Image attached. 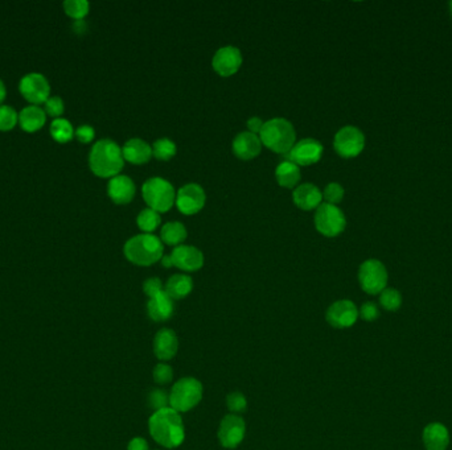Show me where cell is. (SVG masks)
Segmentation results:
<instances>
[{"mask_svg":"<svg viewBox=\"0 0 452 450\" xmlns=\"http://www.w3.org/2000/svg\"><path fill=\"white\" fill-rule=\"evenodd\" d=\"M150 434L155 441L167 449L180 446L186 439L183 419L174 408H164L154 412L149 420Z\"/></svg>","mask_w":452,"mask_h":450,"instance_id":"cell-1","label":"cell"},{"mask_svg":"<svg viewBox=\"0 0 452 450\" xmlns=\"http://www.w3.org/2000/svg\"><path fill=\"white\" fill-rule=\"evenodd\" d=\"M90 169L98 177H116L124 165L122 148L116 141L102 139L94 144L90 150Z\"/></svg>","mask_w":452,"mask_h":450,"instance_id":"cell-2","label":"cell"},{"mask_svg":"<svg viewBox=\"0 0 452 450\" xmlns=\"http://www.w3.org/2000/svg\"><path fill=\"white\" fill-rule=\"evenodd\" d=\"M163 243L158 237L152 234H141L129 239L124 245V256L133 265L141 267L158 263L163 257Z\"/></svg>","mask_w":452,"mask_h":450,"instance_id":"cell-3","label":"cell"},{"mask_svg":"<svg viewBox=\"0 0 452 450\" xmlns=\"http://www.w3.org/2000/svg\"><path fill=\"white\" fill-rule=\"evenodd\" d=\"M259 139L263 145L275 153L287 155L296 140V133L293 123L283 118H274L265 122L262 131L259 133Z\"/></svg>","mask_w":452,"mask_h":450,"instance_id":"cell-4","label":"cell"},{"mask_svg":"<svg viewBox=\"0 0 452 450\" xmlns=\"http://www.w3.org/2000/svg\"><path fill=\"white\" fill-rule=\"evenodd\" d=\"M143 200L149 208L158 213H167L176 203V192L174 185L161 178L151 177L142 188Z\"/></svg>","mask_w":452,"mask_h":450,"instance_id":"cell-5","label":"cell"},{"mask_svg":"<svg viewBox=\"0 0 452 450\" xmlns=\"http://www.w3.org/2000/svg\"><path fill=\"white\" fill-rule=\"evenodd\" d=\"M203 384L195 378L178 380L169 392V406L175 411L188 412L194 409L203 399Z\"/></svg>","mask_w":452,"mask_h":450,"instance_id":"cell-6","label":"cell"},{"mask_svg":"<svg viewBox=\"0 0 452 450\" xmlns=\"http://www.w3.org/2000/svg\"><path fill=\"white\" fill-rule=\"evenodd\" d=\"M346 220L344 213L336 205L321 203L315 213V227L321 235L333 238L346 230Z\"/></svg>","mask_w":452,"mask_h":450,"instance_id":"cell-7","label":"cell"},{"mask_svg":"<svg viewBox=\"0 0 452 450\" xmlns=\"http://www.w3.org/2000/svg\"><path fill=\"white\" fill-rule=\"evenodd\" d=\"M358 282L363 291L369 295L381 293L388 284V271L378 260H366L358 270Z\"/></svg>","mask_w":452,"mask_h":450,"instance_id":"cell-8","label":"cell"},{"mask_svg":"<svg viewBox=\"0 0 452 450\" xmlns=\"http://www.w3.org/2000/svg\"><path fill=\"white\" fill-rule=\"evenodd\" d=\"M333 147L337 155H340L341 158L352 159L363 152L365 147V136L357 127L346 126L335 135Z\"/></svg>","mask_w":452,"mask_h":450,"instance_id":"cell-9","label":"cell"},{"mask_svg":"<svg viewBox=\"0 0 452 450\" xmlns=\"http://www.w3.org/2000/svg\"><path fill=\"white\" fill-rule=\"evenodd\" d=\"M323 156V145L320 141L312 138H306L295 143L291 150L286 155V159L293 161L298 167H308L316 164Z\"/></svg>","mask_w":452,"mask_h":450,"instance_id":"cell-10","label":"cell"},{"mask_svg":"<svg viewBox=\"0 0 452 450\" xmlns=\"http://www.w3.org/2000/svg\"><path fill=\"white\" fill-rule=\"evenodd\" d=\"M246 424L238 415H228L222 419L219 428V440L225 449H236L245 439Z\"/></svg>","mask_w":452,"mask_h":450,"instance_id":"cell-11","label":"cell"},{"mask_svg":"<svg viewBox=\"0 0 452 450\" xmlns=\"http://www.w3.org/2000/svg\"><path fill=\"white\" fill-rule=\"evenodd\" d=\"M206 203L205 190L199 184H186L179 189L176 206L184 215H194L200 212Z\"/></svg>","mask_w":452,"mask_h":450,"instance_id":"cell-12","label":"cell"},{"mask_svg":"<svg viewBox=\"0 0 452 450\" xmlns=\"http://www.w3.org/2000/svg\"><path fill=\"white\" fill-rule=\"evenodd\" d=\"M20 91L27 101L39 105L49 98L51 86L43 74L29 73L20 81Z\"/></svg>","mask_w":452,"mask_h":450,"instance_id":"cell-13","label":"cell"},{"mask_svg":"<svg viewBox=\"0 0 452 450\" xmlns=\"http://www.w3.org/2000/svg\"><path fill=\"white\" fill-rule=\"evenodd\" d=\"M326 318L331 327L346 329L355 325L358 310L351 300H338L329 307Z\"/></svg>","mask_w":452,"mask_h":450,"instance_id":"cell-14","label":"cell"},{"mask_svg":"<svg viewBox=\"0 0 452 450\" xmlns=\"http://www.w3.org/2000/svg\"><path fill=\"white\" fill-rule=\"evenodd\" d=\"M242 54L236 46H224L213 56L212 66L221 77H231L240 71Z\"/></svg>","mask_w":452,"mask_h":450,"instance_id":"cell-15","label":"cell"},{"mask_svg":"<svg viewBox=\"0 0 452 450\" xmlns=\"http://www.w3.org/2000/svg\"><path fill=\"white\" fill-rule=\"evenodd\" d=\"M171 257H172L174 265L186 272H195L204 265L203 252L194 246L180 245L171 252Z\"/></svg>","mask_w":452,"mask_h":450,"instance_id":"cell-16","label":"cell"},{"mask_svg":"<svg viewBox=\"0 0 452 450\" xmlns=\"http://www.w3.org/2000/svg\"><path fill=\"white\" fill-rule=\"evenodd\" d=\"M179 339L176 333L163 327L154 338V353L160 361H169L178 354Z\"/></svg>","mask_w":452,"mask_h":450,"instance_id":"cell-17","label":"cell"},{"mask_svg":"<svg viewBox=\"0 0 452 450\" xmlns=\"http://www.w3.org/2000/svg\"><path fill=\"white\" fill-rule=\"evenodd\" d=\"M233 153L241 160H253L262 150V141L256 133H241L233 140Z\"/></svg>","mask_w":452,"mask_h":450,"instance_id":"cell-18","label":"cell"},{"mask_svg":"<svg viewBox=\"0 0 452 450\" xmlns=\"http://www.w3.org/2000/svg\"><path fill=\"white\" fill-rule=\"evenodd\" d=\"M135 192H136V188L133 180L130 177L122 176V175L113 177L107 185L109 197L113 200V203L118 205H127L131 203L135 197Z\"/></svg>","mask_w":452,"mask_h":450,"instance_id":"cell-19","label":"cell"},{"mask_svg":"<svg viewBox=\"0 0 452 450\" xmlns=\"http://www.w3.org/2000/svg\"><path fill=\"white\" fill-rule=\"evenodd\" d=\"M293 203L295 205L304 210L311 212L313 209H318L321 205L323 195L320 192L319 188L313 184H301L296 186L293 193Z\"/></svg>","mask_w":452,"mask_h":450,"instance_id":"cell-20","label":"cell"},{"mask_svg":"<svg viewBox=\"0 0 452 450\" xmlns=\"http://www.w3.org/2000/svg\"><path fill=\"white\" fill-rule=\"evenodd\" d=\"M175 304L166 292H161L159 295L151 297L147 302V313L149 317L155 322L167 321L174 315Z\"/></svg>","mask_w":452,"mask_h":450,"instance_id":"cell-21","label":"cell"},{"mask_svg":"<svg viewBox=\"0 0 452 450\" xmlns=\"http://www.w3.org/2000/svg\"><path fill=\"white\" fill-rule=\"evenodd\" d=\"M124 153V159L135 165H142L150 161L152 158V147L147 141L134 138L129 141H126V144L122 148Z\"/></svg>","mask_w":452,"mask_h":450,"instance_id":"cell-22","label":"cell"},{"mask_svg":"<svg viewBox=\"0 0 452 450\" xmlns=\"http://www.w3.org/2000/svg\"><path fill=\"white\" fill-rule=\"evenodd\" d=\"M423 442L427 450H446L450 444L448 431L443 424H428L423 431Z\"/></svg>","mask_w":452,"mask_h":450,"instance_id":"cell-23","label":"cell"},{"mask_svg":"<svg viewBox=\"0 0 452 450\" xmlns=\"http://www.w3.org/2000/svg\"><path fill=\"white\" fill-rule=\"evenodd\" d=\"M194 290V280L191 276L184 274H176L171 276L166 284L164 292L172 300H181Z\"/></svg>","mask_w":452,"mask_h":450,"instance_id":"cell-24","label":"cell"},{"mask_svg":"<svg viewBox=\"0 0 452 450\" xmlns=\"http://www.w3.org/2000/svg\"><path fill=\"white\" fill-rule=\"evenodd\" d=\"M301 169L290 160L282 161L275 169L276 183L287 189H293L301 181Z\"/></svg>","mask_w":452,"mask_h":450,"instance_id":"cell-25","label":"cell"},{"mask_svg":"<svg viewBox=\"0 0 452 450\" xmlns=\"http://www.w3.org/2000/svg\"><path fill=\"white\" fill-rule=\"evenodd\" d=\"M19 121L24 131L35 133L44 126L46 116L41 107L28 106L24 110H21V113L19 115Z\"/></svg>","mask_w":452,"mask_h":450,"instance_id":"cell-26","label":"cell"},{"mask_svg":"<svg viewBox=\"0 0 452 450\" xmlns=\"http://www.w3.org/2000/svg\"><path fill=\"white\" fill-rule=\"evenodd\" d=\"M186 226L180 222H169L160 231V240L169 246H180L186 239Z\"/></svg>","mask_w":452,"mask_h":450,"instance_id":"cell-27","label":"cell"},{"mask_svg":"<svg viewBox=\"0 0 452 450\" xmlns=\"http://www.w3.org/2000/svg\"><path fill=\"white\" fill-rule=\"evenodd\" d=\"M176 144L167 138H161L154 143L152 155L160 161H169L176 155Z\"/></svg>","mask_w":452,"mask_h":450,"instance_id":"cell-28","label":"cell"},{"mask_svg":"<svg viewBox=\"0 0 452 450\" xmlns=\"http://www.w3.org/2000/svg\"><path fill=\"white\" fill-rule=\"evenodd\" d=\"M160 215L159 213L152 210L150 208L144 209L142 212L139 213L138 218H136V223H138V227L142 230L143 232L146 234H150L152 231L159 227Z\"/></svg>","mask_w":452,"mask_h":450,"instance_id":"cell-29","label":"cell"},{"mask_svg":"<svg viewBox=\"0 0 452 450\" xmlns=\"http://www.w3.org/2000/svg\"><path fill=\"white\" fill-rule=\"evenodd\" d=\"M51 133H52L54 140L66 143L73 138L74 131H73L71 122H68L66 119L57 118L51 124Z\"/></svg>","mask_w":452,"mask_h":450,"instance_id":"cell-30","label":"cell"},{"mask_svg":"<svg viewBox=\"0 0 452 450\" xmlns=\"http://www.w3.org/2000/svg\"><path fill=\"white\" fill-rule=\"evenodd\" d=\"M380 304L383 310L396 312L402 304V296L394 288H385L380 295Z\"/></svg>","mask_w":452,"mask_h":450,"instance_id":"cell-31","label":"cell"},{"mask_svg":"<svg viewBox=\"0 0 452 450\" xmlns=\"http://www.w3.org/2000/svg\"><path fill=\"white\" fill-rule=\"evenodd\" d=\"M65 12L73 19L84 18L89 12V3L86 0H66L64 3Z\"/></svg>","mask_w":452,"mask_h":450,"instance_id":"cell-32","label":"cell"},{"mask_svg":"<svg viewBox=\"0 0 452 450\" xmlns=\"http://www.w3.org/2000/svg\"><path fill=\"white\" fill-rule=\"evenodd\" d=\"M147 402H149L151 409H154L155 412L160 411V409H164V408H169V394L166 389H152Z\"/></svg>","mask_w":452,"mask_h":450,"instance_id":"cell-33","label":"cell"},{"mask_svg":"<svg viewBox=\"0 0 452 450\" xmlns=\"http://www.w3.org/2000/svg\"><path fill=\"white\" fill-rule=\"evenodd\" d=\"M19 115L9 106H0V131H9L18 123Z\"/></svg>","mask_w":452,"mask_h":450,"instance_id":"cell-34","label":"cell"},{"mask_svg":"<svg viewBox=\"0 0 452 450\" xmlns=\"http://www.w3.org/2000/svg\"><path fill=\"white\" fill-rule=\"evenodd\" d=\"M226 406L229 408V411L233 412L234 415L242 414L246 411L248 408V400L243 394L241 392H231L226 397Z\"/></svg>","mask_w":452,"mask_h":450,"instance_id":"cell-35","label":"cell"},{"mask_svg":"<svg viewBox=\"0 0 452 450\" xmlns=\"http://www.w3.org/2000/svg\"><path fill=\"white\" fill-rule=\"evenodd\" d=\"M152 377L158 384H167L174 379V369L167 363H158L154 369Z\"/></svg>","mask_w":452,"mask_h":450,"instance_id":"cell-36","label":"cell"},{"mask_svg":"<svg viewBox=\"0 0 452 450\" xmlns=\"http://www.w3.org/2000/svg\"><path fill=\"white\" fill-rule=\"evenodd\" d=\"M323 198L327 201V203L337 205V203H341L344 198V188L336 183L328 184L324 189Z\"/></svg>","mask_w":452,"mask_h":450,"instance_id":"cell-37","label":"cell"},{"mask_svg":"<svg viewBox=\"0 0 452 450\" xmlns=\"http://www.w3.org/2000/svg\"><path fill=\"white\" fill-rule=\"evenodd\" d=\"M143 291L151 299V297L159 295L161 292H164L163 282H161L159 277H150L143 284Z\"/></svg>","mask_w":452,"mask_h":450,"instance_id":"cell-38","label":"cell"},{"mask_svg":"<svg viewBox=\"0 0 452 450\" xmlns=\"http://www.w3.org/2000/svg\"><path fill=\"white\" fill-rule=\"evenodd\" d=\"M45 110L51 116H60L64 113V102L60 97H49L45 102Z\"/></svg>","mask_w":452,"mask_h":450,"instance_id":"cell-39","label":"cell"},{"mask_svg":"<svg viewBox=\"0 0 452 450\" xmlns=\"http://www.w3.org/2000/svg\"><path fill=\"white\" fill-rule=\"evenodd\" d=\"M358 313H360L361 318L365 319V321H368V322H372L374 319H377L378 315H380L377 305L374 302H371V301L365 302Z\"/></svg>","mask_w":452,"mask_h":450,"instance_id":"cell-40","label":"cell"},{"mask_svg":"<svg viewBox=\"0 0 452 450\" xmlns=\"http://www.w3.org/2000/svg\"><path fill=\"white\" fill-rule=\"evenodd\" d=\"M76 136H77V139L82 141V143H90V141L94 139L96 131H94V128H93L91 126H89V124H82V126H80V127L77 128Z\"/></svg>","mask_w":452,"mask_h":450,"instance_id":"cell-41","label":"cell"},{"mask_svg":"<svg viewBox=\"0 0 452 450\" xmlns=\"http://www.w3.org/2000/svg\"><path fill=\"white\" fill-rule=\"evenodd\" d=\"M246 124H248V133L257 135L262 131V127H263L265 122H262V119H259L258 116H253L248 119Z\"/></svg>","mask_w":452,"mask_h":450,"instance_id":"cell-42","label":"cell"},{"mask_svg":"<svg viewBox=\"0 0 452 450\" xmlns=\"http://www.w3.org/2000/svg\"><path fill=\"white\" fill-rule=\"evenodd\" d=\"M129 450H149V442L142 437H134L131 441L129 442Z\"/></svg>","mask_w":452,"mask_h":450,"instance_id":"cell-43","label":"cell"},{"mask_svg":"<svg viewBox=\"0 0 452 450\" xmlns=\"http://www.w3.org/2000/svg\"><path fill=\"white\" fill-rule=\"evenodd\" d=\"M160 262H161V265H163V267H166V268H169V267H172V265H174V262H172V257H171V255H163V257L160 259Z\"/></svg>","mask_w":452,"mask_h":450,"instance_id":"cell-44","label":"cell"},{"mask_svg":"<svg viewBox=\"0 0 452 450\" xmlns=\"http://www.w3.org/2000/svg\"><path fill=\"white\" fill-rule=\"evenodd\" d=\"M4 98H6V86L3 81L0 80V103L4 101Z\"/></svg>","mask_w":452,"mask_h":450,"instance_id":"cell-45","label":"cell"},{"mask_svg":"<svg viewBox=\"0 0 452 450\" xmlns=\"http://www.w3.org/2000/svg\"><path fill=\"white\" fill-rule=\"evenodd\" d=\"M450 7H451V12H452V1H451V4H450Z\"/></svg>","mask_w":452,"mask_h":450,"instance_id":"cell-46","label":"cell"}]
</instances>
